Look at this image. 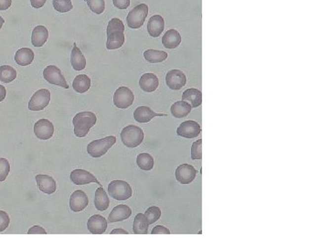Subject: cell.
<instances>
[{
    "label": "cell",
    "mask_w": 329,
    "mask_h": 247,
    "mask_svg": "<svg viewBox=\"0 0 329 247\" xmlns=\"http://www.w3.org/2000/svg\"><path fill=\"white\" fill-rule=\"evenodd\" d=\"M97 116L92 112H81L73 117V125L74 135L77 138H84L90 132L91 127H94Z\"/></svg>",
    "instance_id": "6da1fadb"
},
{
    "label": "cell",
    "mask_w": 329,
    "mask_h": 247,
    "mask_svg": "<svg viewBox=\"0 0 329 247\" xmlns=\"http://www.w3.org/2000/svg\"><path fill=\"white\" fill-rule=\"evenodd\" d=\"M123 144L127 148H136L143 142L145 134L143 129L134 125L124 127L121 132Z\"/></svg>",
    "instance_id": "7a4b0ae2"
},
{
    "label": "cell",
    "mask_w": 329,
    "mask_h": 247,
    "mask_svg": "<svg viewBox=\"0 0 329 247\" xmlns=\"http://www.w3.org/2000/svg\"><path fill=\"white\" fill-rule=\"evenodd\" d=\"M116 138L114 136L93 140L87 146V152L91 157H103L116 144Z\"/></svg>",
    "instance_id": "3957f363"
},
{
    "label": "cell",
    "mask_w": 329,
    "mask_h": 247,
    "mask_svg": "<svg viewBox=\"0 0 329 247\" xmlns=\"http://www.w3.org/2000/svg\"><path fill=\"white\" fill-rule=\"evenodd\" d=\"M108 193L117 200H125L132 197L133 190L126 181H113L108 185Z\"/></svg>",
    "instance_id": "277c9868"
},
{
    "label": "cell",
    "mask_w": 329,
    "mask_h": 247,
    "mask_svg": "<svg viewBox=\"0 0 329 247\" xmlns=\"http://www.w3.org/2000/svg\"><path fill=\"white\" fill-rule=\"evenodd\" d=\"M147 15H148L147 5L140 4V5L135 6L130 12L128 13L127 18H126L128 27L133 30L139 29L145 23Z\"/></svg>",
    "instance_id": "5b68a950"
},
{
    "label": "cell",
    "mask_w": 329,
    "mask_h": 247,
    "mask_svg": "<svg viewBox=\"0 0 329 247\" xmlns=\"http://www.w3.org/2000/svg\"><path fill=\"white\" fill-rule=\"evenodd\" d=\"M134 93L125 86H121L114 95V103L117 108L126 109L133 104Z\"/></svg>",
    "instance_id": "8992f818"
},
{
    "label": "cell",
    "mask_w": 329,
    "mask_h": 247,
    "mask_svg": "<svg viewBox=\"0 0 329 247\" xmlns=\"http://www.w3.org/2000/svg\"><path fill=\"white\" fill-rule=\"evenodd\" d=\"M43 77L50 85H58L62 88L69 89V85L61 71L55 65H49L43 71Z\"/></svg>",
    "instance_id": "52a82bcc"
},
{
    "label": "cell",
    "mask_w": 329,
    "mask_h": 247,
    "mask_svg": "<svg viewBox=\"0 0 329 247\" xmlns=\"http://www.w3.org/2000/svg\"><path fill=\"white\" fill-rule=\"evenodd\" d=\"M50 102V93L47 89H41L34 93L29 102L31 111H41L49 105Z\"/></svg>",
    "instance_id": "ba28073f"
},
{
    "label": "cell",
    "mask_w": 329,
    "mask_h": 247,
    "mask_svg": "<svg viewBox=\"0 0 329 247\" xmlns=\"http://www.w3.org/2000/svg\"><path fill=\"white\" fill-rule=\"evenodd\" d=\"M201 132V125L196 121H185L177 127V134L185 139H195Z\"/></svg>",
    "instance_id": "9c48e42d"
},
{
    "label": "cell",
    "mask_w": 329,
    "mask_h": 247,
    "mask_svg": "<svg viewBox=\"0 0 329 247\" xmlns=\"http://www.w3.org/2000/svg\"><path fill=\"white\" fill-rule=\"evenodd\" d=\"M34 134L39 139L48 140L51 139L54 134V126L48 119H40L34 125Z\"/></svg>",
    "instance_id": "30bf717a"
},
{
    "label": "cell",
    "mask_w": 329,
    "mask_h": 247,
    "mask_svg": "<svg viewBox=\"0 0 329 247\" xmlns=\"http://www.w3.org/2000/svg\"><path fill=\"white\" fill-rule=\"evenodd\" d=\"M165 84L171 90H180L187 84V78L182 71L171 70L166 73Z\"/></svg>",
    "instance_id": "8fae6325"
},
{
    "label": "cell",
    "mask_w": 329,
    "mask_h": 247,
    "mask_svg": "<svg viewBox=\"0 0 329 247\" xmlns=\"http://www.w3.org/2000/svg\"><path fill=\"white\" fill-rule=\"evenodd\" d=\"M71 181L75 185H85V184H89V183H97L98 185H100V187H103L102 184L98 181L97 179L91 174V172L87 171L85 169H74L71 173Z\"/></svg>",
    "instance_id": "7c38bea8"
},
{
    "label": "cell",
    "mask_w": 329,
    "mask_h": 247,
    "mask_svg": "<svg viewBox=\"0 0 329 247\" xmlns=\"http://www.w3.org/2000/svg\"><path fill=\"white\" fill-rule=\"evenodd\" d=\"M176 180L181 184H189L195 180L197 170L189 164H182L176 169Z\"/></svg>",
    "instance_id": "4fadbf2b"
},
{
    "label": "cell",
    "mask_w": 329,
    "mask_h": 247,
    "mask_svg": "<svg viewBox=\"0 0 329 247\" xmlns=\"http://www.w3.org/2000/svg\"><path fill=\"white\" fill-rule=\"evenodd\" d=\"M89 203V199L86 193L82 191H75L70 198V208L73 212L83 211Z\"/></svg>",
    "instance_id": "5bb4252c"
},
{
    "label": "cell",
    "mask_w": 329,
    "mask_h": 247,
    "mask_svg": "<svg viewBox=\"0 0 329 247\" xmlns=\"http://www.w3.org/2000/svg\"><path fill=\"white\" fill-rule=\"evenodd\" d=\"M87 228L92 235H103L107 229V221L100 214L92 215L87 222Z\"/></svg>",
    "instance_id": "9a60e30c"
},
{
    "label": "cell",
    "mask_w": 329,
    "mask_h": 247,
    "mask_svg": "<svg viewBox=\"0 0 329 247\" xmlns=\"http://www.w3.org/2000/svg\"><path fill=\"white\" fill-rule=\"evenodd\" d=\"M36 181L40 191L46 194H52L57 190L56 181L49 175H37Z\"/></svg>",
    "instance_id": "2e32d148"
},
{
    "label": "cell",
    "mask_w": 329,
    "mask_h": 247,
    "mask_svg": "<svg viewBox=\"0 0 329 247\" xmlns=\"http://www.w3.org/2000/svg\"><path fill=\"white\" fill-rule=\"evenodd\" d=\"M131 214H132V210L127 205H117L111 211L108 217V222L109 223L122 222L130 217Z\"/></svg>",
    "instance_id": "e0dca14e"
},
{
    "label": "cell",
    "mask_w": 329,
    "mask_h": 247,
    "mask_svg": "<svg viewBox=\"0 0 329 247\" xmlns=\"http://www.w3.org/2000/svg\"><path fill=\"white\" fill-rule=\"evenodd\" d=\"M164 29V20L160 15H154L147 23V32L153 38L161 35Z\"/></svg>",
    "instance_id": "ac0fdd59"
},
{
    "label": "cell",
    "mask_w": 329,
    "mask_h": 247,
    "mask_svg": "<svg viewBox=\"0 0 329 247\" xmlns=\"http://www.w3.org/2000/svg\"><path fill=\"white\" fill-rule=\"evenodd\" d=\"M158 116H166L165 114H157L152 109L148 106H139L134 110V120L138 123H148L152 120L154 117Z\"/></svg>",
    "instance_id": "d6986e66"
},
{
    "label": "cell",
    "mask_w": 329,
    "mask_h": 247,
    "mask_svg": "<svg viewBox=\"0 0 329 247\" xmlns=\"http://www.w3.org/2000/svg\"><path fill=\"white\" fill-rule=\"evenodd\" d=\"M140 88L146 93H153L158 89L159 81L158 76L154 73H145L139 80Z\"/></svg>",
    "instance_id": "ffe728a7"
},
{
    "label": "cell",
    "mask_w": 329,
    "mask_h": 247,
    "mask_svg": "<svg viewBox=\"0 0 329 247\" xmlns=\"http://www.w3.org/2000/svg\"><path fill=\"white\" fill-rule=\"evenodd\" d=\"M49 38V31L44 26H37L34 28L31 35V44L34 47H42Z\"/></svg>",
    "instance_id": "44dd1931"
},
{
    "label": "cell",
    "mask_w": 329,
    "mask_h": 247,
    "mask_svg": "<svg viewBox=\"0 0 329 247\" xmlns=\"http://www.w3.org/2000/svg\"><path fill=\"white\" fill-rule=\"evenodd\" d=\"M125 41L124 32L120 30L111 31L107 33V42H106V48L108 49H117L121 48Z\"/></svg>",
    "instance_id": "7402d4cb"
},
{
    "label": "cell",
    "mask_w": 329,
    "mask_h": 247,
    "mask_svg": "<svg viewBox=\"0 0 329 247\" xmlns=\"http://www.w3.org/2000/svg\"><path fill=\"white\" fill-rule=\"evenodd\" d=\"M71 63L75 71H82L86 67L85 57L78 48L76 43L73 44V49L71 55Z\"/></svg>",
    "instance_id": "603a6c76"
},
{
    "label": "cell",
    "mask_w": 329,
    "mask_h": 247,
    "mask_svg": "<svg viewBox=\"0 0 329 247\" xmlns=\"http://www.w3.org/2000/svg\"><path fill=\"white\" fill-rule=\"evenodd\" d=\"M164 48L176 49L181 43V36L176 30H167L162 38Z\"/></svg>",
    "instance_id": "cb8c5ba5"
},
{
    "label": "cell",
    "mask_w": 329,
    "mask_h": 247,
    "mask_svg": "<svg viewBox=\"0 0 329 247\" xmlns=\"http://www.w3.org/2000/svg\"><path fill=\"white\" fill-rule=\"evenodd\" d=\"M183 101L189 102L191 107H198L202 102V94L200 90L196 88H189L183 93Z\"/></svg>",
    "instance_id": "d4e9b609"
},
{
    "label": "cell",
    "mask_w": 329,
    "mask_h": 247,
    "mask_svg": "<svg viewBox=\"0 0 329 247\" xmlns=\"http://www.w3.org/2000/svg\"><path fill=\"white\" fill-rule=\"evenodd\" d=\"M34 60V52L30 48L19 49L15 54V61L20 66H28Z\"/></svg>",
    "instance_id": "484cf974"
},
{
    "label": "cell",
    "mask_w": 329,
    "mask_h": 247,
    "mask_svg": "<svg viewBox=\"0 0 329 247\" xmlns=\"http://www.w3.org/2000/svg\"><path fill=\"white\" fill-rule=\"evenodd\" d=\"M191 105L186 101L174 102L171 106V114L176 118L186 117L191 112Z\"/></svg>",
    "instance_id": "4316f807"
},
{
    "label": "cell",
    "mask_w": 329,
    "mask_h": 247,
    "mask_svg": "<svg viewBox=\"0 0 329 247\" xmlns=\"http://www.w3.org/2000/svg\"><path fill=\"white\" fill-rule=\"evenodd\" d=\"M94 205L98 211H104L108 209L110 205V199L104 188L99 187L95 192Z\"/></svg>",
    "instance_id": "83f0119b"
},
{
    "label": "cell",
    "mask_w": 329,
    "mask_h": 247,
    "mask_svg": "<svg viewBox=\"0 0 329 247\" xmlns=\"http://www.w3.org/2000/svg\"><path fill=\"white\" fill-rule=\"evenodd\" d=\"M73 87L75 92L84 94L91 88V79L86 74H80L73 80Z\"/></svg>",
    "instance_id": "f1b7e54d"
},
{
    "label": "cell",
    "mask_w": 329,
    "mask_h": 247,
    "mask_svg": "<svg viewBox=\"0 0 329 247\" xmlns=\"http://www.w3.org/2000/svg\"><path fill=\"white\" fill-rule=\"evenodd\" d=\"M149 224L146 221V216L143 213H138L134 220L133 231L135 235H147Z\"/></svg>",
    "instance_id": "f546056e"
},
{
    "label": "cell",
    "mask_w": 329,
    "mask_h": 247,
    "mask_svg": "<svg viewBox=\"0 0 329 247\" xmlns=\"http://www.w3.org/2000/svg\"><path fill=\"white\" fill-rule=\"evenodd\" d=\"M167 53L159 49H147L144 52V58L150 63H159L167 59Z\"/></svg>",
    "instance_id": "4dcf8cb0"
},
{
    "label": "cell",
    "mask_w": 329,
    "mask_h": 247,
    "mask_svg": "<svg viewBox=\"0 0 329 247\" xmlns=\"http://www.w3.org/2000/svg\"><path fill=\"white\" fill-rule=\"evenodd\" d=\"M136 163L142 170H151L154 168V157L148 153H141L136 157Z\"/></svg>",
    "instance_id": "1f68e13d"
},
{
    "label": "cell",
    "mask_w": 329,
    "mask_h": 247,
    "mask_svg": "<svg viewBox=\"0 0 329 247\" xmlns=\"http://www.w3.org/2000/svg\"><path fill=\"white\" fill-rule=\"evenodd\" d=\"M17 78V72L11 66L2 65L0 66V81L5 84H9Z\"/></svg>",
    "instance_id": "d6a6232c"
},
{
    "label": "cell",
    "mask_w": 329,
    "mask_h": 247,
    "mask_svg": "<svg viewBox=\"0 0 329 247\" xmlns=\"http://www.w3.org/2000/svg\"><path fill=\"white\" fill-rule=\"evenodd\" d=\"M145 216H146L147 223L150 225V224L156 223L157 221H159V218L161 217V210L158 206H151L146 210L145 212Z\"/></svg>",
    "instance_id": "836d02e7"
},
{
    "label": "cell",
    "mask_w": 329,
    "mask_h": 247,
    "mask_svg": "<svg viewBox=\"0 0 329 247\" xmlns=\"http://www.w3.org/2000/svg\"><path fill=\"white\" fill-rule=\"evenodd\" d=\"M55 10L60 13L69 12L73 9L72 0H52Z\"/></svg>",
    "instance_id": "e575fe53"
},
{
    "label": "cell",
    "mask_w": 329,
    "mask_h": 247,
    "mask_svg": "<svg viewBox=\"0 0 329 247\" xmlns=\"http://www.w3.org/2000/svg\"><path fill=\"white\" fill-rule=\"evenodd\" d=\"M86 3L90 7L91 11L97 15L104 12L105 9V1L104 0H86Z\"/></svg>",
    "instance_id": "d590c367"
},
{
    "label": "cell",
    "mask_w": 329,
    "mask_h": 247,
    "mask_svg": "<svg viewBox=\"0 0 329 247\" xmlns=\"http://www.w3.org/2000/svg\"><path fill=\"white\" fill-rule=\"evenodd\" d=\"M10 171V164L6 158L0 157V181H6Z\"/></svg>",
    "instance_id": "8d00e7d4"
},
{
    "label": "cell",
    "mask_w": 329,
    "mask_h": 247,
    "mask_svg": "<svg viewBox=\"0 0 329 247\" xmlns=\"http://www.w3.org/2000/svg\"><path fill=\"white\" fill-rule=\"evenodd\" d=\"M124 30H125L124 25L123 23L122 20L119 18H114L110 20L109 23L107 25L106 33L111 32V31H116V30H120V31L124 32Z\"/></svg>",
    "instance_id": "74e56055"
},
{
    "label": "cell",
    "mask_w": 329,
    "mask_h": 247,
    "mask_svg": "<svg viewBox=\"0 0 329 247\" xmlns=\"http://www.w3.org/2000/svg\"><path fill=\"white\" fill-rule=\"evenodd\" d=\"M191 158L201 159L202 158V139L194 142L191 147Z\"/></svg>",
    "instance_id": "f35d334b"
},
{
    "label": "cell",
    "mask_w": 329,
    "mask_h": 247,
    "mask_svg": "<svg viewBox=\"0 0 329 247\" xmlns=\"http://www.w3.org/2000/svg\"><path fill=\"white\" fill-rule=\"evenodd\" d=\"M10 219L6 211H0V232H3L8 227Z\"/></svg>",
    "instance_id": "ab89813d"
},
{
    "label": "cell",
    "mask_w": 329,
    "mask_h": 247,
    "mask_svg": "<svg viewBox=\"0 0 329 247\" xmlns=\"http://www.w3.org/2000/svg\"><path fill=\"white\" fill-rule=\"evenodd\" d=\"M152 235H170V231L163 225H157L153 229Z\"/></svg>",
    "instance_id": "60d3db41"
},
{
    "label": "cell",
    "mask_w": 329,
    "mask_h": 247,
    "mask_svg": "<svg viewBox=\"0 0 329 247\" xmlns=\"http://www.w3.org/2000/svg\"><path fill=\"white\" fill-rule=\"evenodd\" d=\"M113 3L118 9H126L130 6V0H113Z\"/></svg>",
    "instance_id": "b9f144b4"
},
{
    "label": "cell",
    "mask_w": 329,
    "mask_h": 247,
    "mask_svg": "<svg viewBox=\"0 0 329 247\" xmlns=\"http://www.w3.org/2000/svg\"><path fill=\"white\" fill-rule=\"evenodd\" d=\"M28 235H47V232L42 227L35 225L28 231Z\"/></svg>",
    "instance_id": "7bdbcfd3"
},
{
    "label": "cell",
    "mask_w": 329,
    "mask_h": 247,
    "mask_svg": "<svg viewBox=\"0 0 329 247\" xmlns=\"http://www.w3.org/2000/svg\"><path fill=\"white\" fill-rule=\"evenodd\" d=\"M12 4V0H0V10H7Z\"/></svg>",
    "instance_id": "ee69618b"
},
{
    "label": "cell",
    "mask_w": 329,
    "mask_h": 247,
    "mask_svg": "<svg viewBox=\"0 0 329 247\" xmlns=\"http://www.w3.org/2000/svg\"><path fill=\"white\" fill-rule=\"evenodd\" d=\"M46 2H47V0H31V6H33L34 8L42 7Z\"/></svg>",
    "instance_id": "f6af8a7d"
},
{
    "label": "cell",
    "mask_w": 329,
    "mask_h": 247,
    "mask_svg": "<svg viewBox=\"0 0 329 247\" xmlns=\"http://www.w3.org/2000/svg\"><path fill=\"white\" fill-rule=\"evenodd\" d=\"M6 96V88L3 85H0V102H2Z\"/></svg>",
    "instance_id": "bcb514c9"
},
{
    "label": "cell",
    "mask_w": 329,
    "mask_h": 247,
    "mask_svg": "<svg viewBox=\"0 0 329 247\" xmlns=\"http://www.w3.org/2000/svg\"><path fill=\"white\" fill-rule=\"evenodd\" d=\"M111 235H128V232L125 230L119 228V229L113 230L111 232Z\"/></svg>",
    "instance_id": "7dc6e473"
},
{
    "label": "cell",
    "mask_w": 329,
    "mask_h": 247,
    "mask_svg": "<svg viewBox=\"0 0 329 247\" xmlns=\"http://www.w3.org/2000/svg\"><path fill=\"white\" fill-rule=\"evenodd\" d=\"M4 22H5L4 18H2V17L0 16V30L2 29V26H3V24H4Z\"/></svg>",
    "instance_id": "c3c4849f"
}]
</instances>
